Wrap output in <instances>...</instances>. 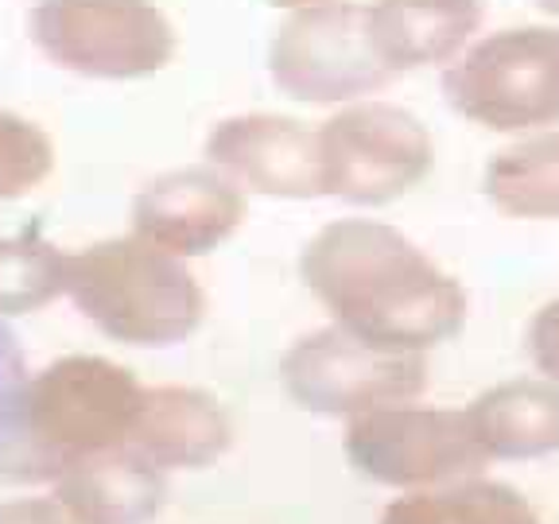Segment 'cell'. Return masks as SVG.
<instances>
[{"label": "cell", "mask_w": 559, "mask_h": 524, "mask_svg": "<svg viewBox=\"0 0 559 524\" xmlns=\"http://www.w3.org/2000/svg\"><path fill=\"white\" fill-rule=\"evenodd\" d=\"M331 323L384 349L431 354L466 326V291L412 237L377 218H338L299 253Z\"/></svg>", "instance_id": "obj_1"}, {"label": "cell", "mask_w": 559, "mask_h": 524, "mask_svg": "<svg viewBox=\"0 0 559 524\" xmlns=\"http://www.w3.org/2000/svg\"><path fill=\"white\" fill-rule=\"evenodd\" d=\"M144 384L124 366L70 354L27 377L20 408L0 436V478L55 486L82 458L129 443Z\"/></svg>", "instance_id": "obj_2"}, {"label": "cell", "mask_w": 559, "mask_h": 524, "mask_svg": "<svg viewBox=\"0 0 559 524\" xmlns=\"http://www.w3.org/2000/svg\"><path fill=\"white\" fill-rule=\"evenodd\" d=\"M67 296L105 338L136 349L179 346L206 314V296L183 257L136 234L70 253Z\"/></svg>", "instance_id": "obj_3"}, {"label": "cell", "mask_w": 559, "mask_h": 524, "mask_svg": "<svg viewBox=\"0 0 559 524\" xmlns=\"http://www.w3.org/2000/svg\"><path fill=\"white\" fill-rule=\"evenodd\" d=\"M443 97L486 132L528 136L559 124V27L516 24L471 44L443 70Z\"/></svg>", "instance_id": "obj_4"}, {"label": "cell", "mask_w": 559, "mask_h": 524, "mask_svg": "<svg viewBox=\"0 0 559 524\" xmlns=\"http://www.w3.org/2000/svg\"><path fill=\"white\" fill-rule=\"evenodd\" d=\"M280 381L311 416L358 419L366 412L419 401L428 389V354L373 346L331 323L292 342L280 361Z\"/></svg>", "instance_id": "obj_5"}, {"label": "cell", "mask_w": 559, "mask_h": 524, "mask_svg": "<svg viewBox=\"0 0 559 524\" xmlns=\"http://www.w3.org/2000/svg\"><path fill=\"white\" fill-rule=\"evenodd\" d=\"M323 187L349 206H389L416 191L436 164V140L412 109L393 102L342 105L319 124Z\"/></svg>", "instance_id": "obj_6"}, {"label": "cell", "mask_w": 559, "mask_h": 524, "mask_svg": "<svg viewBox=\"0 0 559 524\" xmlns=\"http://www.w3.org/2000/svg\"><path fill=\"white\" fill-rule=\"evenodd\" d=\"M346 463L384 489H431L486 474L489 458L471 428L466 408L393 404L346 419Z\"/></svg>", "instance_id": "obj_7"}, {"label": "cell", "mask_w": 559, "mask_h": 524, "mask_svg": "<svg viewBox=\"0 0 559 524\" xmlns=\"http://www.w3.org/2000/svg\"><path fill=\"white\" fill-rule=\"evenodd\" d=\"M27 27L55 67L82 79H148L175 55V27L156 0H39Z\"/></svg>", "instance_id": "obj_8"}, {"label": "cell", "mask_w": 559, "mask_h": 524, "mask_svg": "<svg viewBox=\"0 0 559 524\" xmlns=\"http://www.w3.org/2000/svg\"><path fill=\"white\" fill-rule=\"evenodd\" d=\"M276 90L304 105H354L396 79L369 39V9L323 0L296 9L269 44Z\"/></svg>", "instance_id": "obj_9"}, {"label": "cell", "mask_w": 559, "mask_h": 524, "mask_svg": "<svg viewBox=\"0 0 559 524\" xmlns=\"http://www.w3.org/2000/svg\"><path fill=\"white\" fill-rule=\"evenodd\" d=\"M206 164L229 175L241 191L269 199L304 202L326 194L319 129H307L296 117H226L206 136Z\"/></svg>", "instance_id": "obj_10"}, {"label": "cell", "mask_w": 559, "mask_h": 524, "mask_svg": "<svg viewBox=\"0 0 559 524\" xmlns=\"http://www.w3.org/2000/svg\"><path fill=\"white\" fill-rule=\"evenodd\" d=\"M241 222L245 191L210 164L156 175L132 199V234L183 261L214 253Z\"/></svg>", "instance_id": "obj_11"}, {"label": "cell", "mask_w": 559, "mask_h": 524, "mask_svg": "<svg viewBox=\"0 0 559 524\" xmlns=\"http://www.w3.org/2000/svg\"><path fill=\"white\" fill-rule=\"evenodd\" d=\"M234 424L222 401L187 384L144 389L140 412L132 419L129 446L159 471H206L229 451Z\"/></svg>", "instance_id": "obj_12"}, {"label": "cell", "mask_w": 559, "mask_h": 524, "mask_svg": "<svg viewBox=\"0 0 559 524\" xmlns=\"http://www.w3.org/2000/svg\"><path fill=\"white\" fill-rule=\"evenodd\" d=\"M486 16L481 0H377L369 4V39L396 79L412 70L451 67Z\"/></svg>", "instance_id": "obj_13"}, {"label": "cell", "mask_w": 559, "mask_h": 524, "mask_svg": "<svg viewBox=\"0 0 559 524\" xmlns=\"http://www.w3.org/2000/svg\"><path fill=\"white\" fill-rule=\"evenodd\" d=\"M51 498L79 524H148L167 505V471L124 443L70 466Z\"/></svg>", "instance_id": "obj_14"}, {"label": "cell", "mask_w": 559, "mask_h": 524, "mask_svg": "<svg viewBox=\"0 0 559 524\" xmlns=\"http://www.w3.org/2000/svg\"><path fill=\"white\" fill-rule=\"evenodd\" d=\"M466 416L489 463H533L559 454V384L540 373L489 384L466 404Z\"/></svg>", "instance_id": "obj_15"}, {"label": "cell", "mask_w": 559, "mask_h": 524, "mask_svg": "<svg viewBox=\"0 0 559 524\" xmlns=\"http://www.w3.org/2000/svg\"><path fill=\"white\" fill-rule=\"evenodd\" d=\"M377 524H544L521 489L509 481L474 478L412 489L384 505Z\"/></svg>", "instance_id": "obj_16"}, {"label": "cell", "mask_w": 559, "mask_h": 524, "mask_svg": "<svg viewBox=\"0 0 559 524\" xmlns=\"http://www.w3.org/2000/svg\"><path fill=\"white\" fill-rule=\"evenodd\" d=\"M481 191L509 218L559 222V129L528 132L489 156Z\"/></svg>", "instance_id": "obj_17"}, {"label": "cell", "mask_w": 559, "mask_h": 524, "mask_svg": "<svg viewBox=\"0 0 559 524\" xmlns=\"http://www.w3.org/2000/svg\"><path fill=\"white\" fill-rule=\"evenodd\" d=\"M70 257L39 234L0 237V319H20L67 296Z\"/></svg>", "instance_id": "obj_18"}, {"label": "cell", "mask_w": 559, "mask_h": 524, "mask_svg": "<svg viewBox=\"0 0 559 524\" xmlns=\"http://www.w3.org/2000/svg\"><path fill=\"white\" fill-rule=\"evenodd\" d=\"M55 167V144L35 121L0 109V202L24 199Z\"/></svg>", "instance_id": "obj_19"}, {"label": "cell", "mask_w": 559, "mask_h": 524, "mask_svg": "<svg viewBox=\"0 0 559 524\" xmlns=\"http://www.w3.org/2000/svg\"><path fill=\"white\" fill-rule=\"evenodd\" d=\"M27 377L32 373H27V361H24V349H20L16 331L9 326V319H0V436L9 431L12 416H16Z\"/></svg>", "instance_id": "obj_20"}, {"label": "cell", "mask_w": 559, "mask_h": 524, "mask_svg": "<svg viewBox=\"0 0 559 524\" xmlns=\"http://www.w3.org/2000/svg\"><path fill=\"white\" fill-rule=\"evenodd\" d=\"M524 346H528V358H533L536 373L559 384V299H548L533 314L528 334H524Z\"/></svg>", "instance_id": "obj_21"}, {"label": "cell", "mask_w": 559, "mask_h": 524, "mask_svg": "<svg viewBox=\"0 0 559 524\" xmlns=\"http://www.w3.org/2000/svg\"><path fill=\"white\" fill-rule=\"evenodd\" d=\"M0 524H79L55 498H24L0 509Z\"/></svg>", "instance_id": "obj_22"}, {"label": "cell", "mask_w": 559, "mask_h": 524, "mask_svg": "<svg viewBox=\"0 0 559 524\" xmlns=\"http://www.w3.org/2000/svg\"><path fill=\"white\" fill-rule=\"evenodd\" d=\"M264 4H272V9L296 12V9H311V4H323V0H264Z\"/></svg>", "instance_id": "obj_23"}, {"label": "cell", "mask_w": 559, "mask_h": 524, "mask_svg": "<svg viewBox=\"0 0 559 524\" xmlns=\"http://www.w3.org/2000/svg\"><path fill=\"white\" fill-rule=\"evenodd\" d=\"M533 4H536L540 12H548L551 20H559V0H533Z\"/></svg>", "instance_id": "obj_24"}]
</instances>
